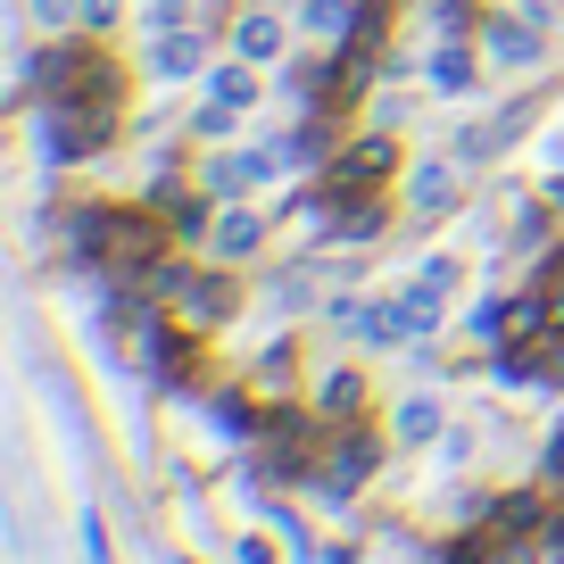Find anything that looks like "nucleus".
I'll return each instance as SVG.
<instances>
[{"label":"nucleus","mask_w":564,"mask_h":564,"mask_svg":"<svg viewBox=\"0 0 564 564\" xmlns=\"http://www.w3.org/2000/svg\"><path fill=\"white\" fill-rule=\"evenodd\" d=\"M208 249H216L225 265L258 258V249H265V216H258V208H241V199H232V208H216V232H208Z\"/></svg>","instance_id":"6"},{"label":"nucleus","mask_w":564,"mask_h":564,"mask_svg":"<svg viewBox=\"0 0 564 564\" xmlns=\"http://www.w3.org/2000/svg\"><path fill=\"white\" fill-rule=\"evenodd\" d=\"M183 18H192V0H150L141 25H150V34H183Z\"/></svg>","instance_id":"22"},{"label":"nucleus","mask_w":564,"mask_h":564,"mask_svg":"<svg viewBox=\"0 0 564 564\" xmlns=\"http://www.w3.org/2000/svg\"><path fill=\"white\" fill-rule=\"evenodd\" d=\"M373 465H382V441H373V432H357V423H340V441L324 448V465H316V481H307V498H324V507H349V498L366 490Z\"/></svg>","instance_id":"2"},{"label":"nucleus","mask_w":564,"mask_h":564,"mask_svg":"<svg viewBox=\"0 0 564 564\" xmlns=\"http://www.w3.org/2000/svg\"><path fill=\"white\" fill-rule=\"evenodd\" d=\"M390 432H399L406 448L441 441V399H399V415H390Z\"/></svg>","instance_id":"17"},{"label":"nucleus","mask_w":564,"mask_h":564,"mask_svg":"<svg viewBox=\"0 0 564 564\" xmlns=\"http://www.w3.org/2000/svg\"><path fill=\"white\" fill-rule=\"evenodd\" d=\"M291 357H300L291 340H265L258 366H249V382H258V390H282V382H291Z\"/></svg>","instance_id":"19"},{"label":"nucleus","mask_w":564,"mask_h":564,"mask_svg":"<svg viewBox=\"0 0 564 564\" xmlns=\"http://www.w3.org/2000/svg\"><path fill=\"white\" fill-rule=\"evenodd\" d=\"M333 432L340 423H316V415H300V406H274L265 415V432H258V465H265V481H316V448H333Z\"/></svg>","instance_id":"1"},{"label":"nucleus","mask_w":564,"mask_h":564,"mask_svg":"<svg viewBox=\"0 0 564 564\" xmlns=\"http://www.w3.org/2000/svg\"><path fill=\"white\" fill-rule=\"evenodd\" d=\"M490 58H498V67H540V18L490 25Z\"/></svg>","instance_id":"14"},{"label":"nucleus","mask_w":564,"mask_h":564,"mask_svg":"<svg viewBox=\"0 0 564 564\" xmlns=\"http://www.w3.org/2000/svg\"><path fill=\"white\" fill-rule=\"evenodd\" d=\"M159 75H199L208 67V34H159V58H150Z\"/></svg>","instance_id":"16"},{"label":"nucleus","mask_w":564,"mask_h":564,"mask_svg":"<svg viewBox=\"0 0 564 564\" xmlns=\"http://www.w3.org/2000/svg\"><path fill=\"white\" fill-rule=\"evenodd\" d=\"M423 282H432V291H457L465 265H457V258H423Z\"/></svg>","instance_id":"24"},{"label":"nucleus","mask_w":564,"mask_h":564,"mask_svg":"<svg viewBox=\"0 0 564 564\" xmlns=\"http://www.w3.org/2000/svg\"><path fill=\"white\" fill-rule=\"evenodd\" d=\"M282 42H291V34H282V18H265V9H249V18L232 25V58H258V67H274Z\"/></svg>","instance_id":"9"},{"label":"nucleus","mask_w":564,"mask_h":564,"mask_svg":"<svg viewBox=\"0 0 564 564\" xmlns=\"http://www.w3.org/2000/svg\"><path fill=\"white\" fill-rule=\"evenodd\" d=\"M523 124H531V100H507L490 124H474V133L457 141V166H481V159H498V150H507V141L523 133Z\"/></svg>","instance_id":"7"},{"label":"nucleus","mask_w":564,"mask_h":564,"mask_svg":"<svg viewBox=\"0 0 564 564\" xmlns=\"http://www.w3.org/2000/svg\"><path fill=\"white\" fill-rule=\"evenodd\" d=\"M34 18H42V25H58V34H67V18H84V0H34Z\"/></svg>","instance_id":"25"},{"label":"nucleus","mask_w":564,"mask_h":564,"mask_svg":"<svg viewBox=\"0 0 564 564\" xmlns=\"http://www.w3.org/2000/svg\"><path fill=\"white\" fill-rule=\"evenodd\" d=\"M208 423L225 432V441H258V432H265V415H258V399H249V390H216V399H208Z\"/></svg>","instance_id":"10"},{"label":"nucleus","mask_w":564,"mask_h":564,"mask_svg":"<svg viewBox=\"0 0 564 564\" xmlns=\"http://www.w3.org/2000/svg\"><path fill=\"white\" fill-rule=\"evenodd\" d=\"M75 540H84V564H117V556H108V523L91 507H84V523H75Z\"/></svg>","instance_id":"21"},{"label":"nucleus","mask_w":564,"mask_h":564,"mask_svg":"<svg viewBox=\"0 0 564 564\" xmlns=\"http://www.w3.org/2000/svg\"><path fill=\"white\" fill-rule=\"evenodd\" d=\"M540 514H547L540 490H507V498L490 507V540H523V531H540Z\"/></svg>","instance_id":"12"},{"label":"nucleus","mask_w":564,"mask_h":564,"mask_svg":"<svg viewBox=\"0 0 564 564\" xmlns=\"http://www.w3.org/2000/svg\"><path fill=\"white\" fill-rule=\"evenodd\" d=\"M166 564H192V556H166Z\"/></svg>","instance_id":"31"},{"label":"nucleus","mask_w":564,"mask_h":564,"mask_svg":"<svg viewBox=\"0 0 564 564\" xmlns=\"http://www.w3.org/2000/svg\"><path fill=\"white\" fill-rule=\"evenodd\" d=\"M117 18H124V0H84V25H91V34H108Z\"/></svg>","instance_id":"27"},{"label":"nucleus","mask_w":564,"mask_h":564,"mask_svg":"<svg viewBox=\"0 0 564 564\" xmlns=\"http://www.w3.org/2000/svg\"><path fill=\"white\" fill-rule=\"evenodd\" d=\"M441 564H490V540H448Z\"/></svg>","instance_id":"26"},{"label":"nucleus","mask_w":564,"mask_h":564,"mask_svg":"<svg viewBox=\"0 0 564 564\" xmlns=\"http://www.w3.org/2000/svg\"><path fill=\"white\" fill-rule=\"evenodd\" d=\"M423 75H432V91H448V100H465V91L481 84V67H474V51H465V34H448L441 51L423 58Z\"/></svg>","instance_id":"8"},{"label":"nucleus","mask_w":564,"mask_h":564,"mask_svg":"<svg viewBox=\"0 0 564 564\" xmlns=\"http://www.w3.org/2000/svg\"><path fill=\"white\" fill-rule=\"evenodd\" d=\"M357 18H366L357 0H307V9H300V34H316V42H349V34H357Z\"/></svg>","instance_id":"13"},{"label":"nucleus","mask_w":564,"mask_h":564,"mask_svg":"<svg viewBox=\"0 0 564 564\" xmlns=\"http://www.w3.org/2000/svg\"><path fill=\"white\" fill-rule=\"evenodd\" d=\"M199 183H208L216 199H232V192H249V166H241V150H225V159H208L199 166Z\"/></svg>","instance_id":"20"},{"label":"nucleus","mask_w":564,"mask_h":564,"mask_svg":"<svg viewBox=\"0 0 564 564\" xmlns=\"http://www.w3.org/2000/svg\"><path fill=\"white\" fill-rule=\"evenodd\" d=\"M316 564H357V547H340V540H324V547H316Z\"/></svg>","instance_id":"30"},{"label":"nucleus","mask_w":564,"mask_h":564,"mask_svg":"<svg viewBox=\"0 0 564 564\" xmlns=\"http://www.w3.org/2000/svg\"><path fill=\"white\" fill-rule=\"evenodd\" d=\"M432 18H441V34H474V0H432Z\"/></svg>","instance_id":"23"},{"label":"nucleus","mask_w":564,"mask_h":564,"mask_svg":"<svg viewBox=\"0 0 564 564\" xmlns=\"http://www.w3.org/2000/svg\"><path fill=\"white\" fill-rule=\"evenodd\" d=\"M208 100L258 108V100H265V91H258V58H232V67H216V75H208Z\"/></svg>","instance_id":"15"},{"label":"nucleus","mask_w":564,"mask_h":564,"mask_svg":"<svg viewBox=\"0 0 564 564\" xmlns=\"http://www.w3.org/2000/svg\"><path fill=\"white\" fill-rule=\"evenodd\" d=\"M390 175H399V141L366 133V141H349V150L324 166V199H366V192H382Z\"/></svg>","instance_id":"3"},{"label":"nucleus","mask_w":564,"mask_h":564,"mask_svg":"<svg viewBox=\"0 0 564 564\" xmlns=\"http://www.w3.org/2000/svg\"><path fill=\"white\" fill-rule=\"evenodd\" d=\"M382 216H390V208H382V192H366V199H333V241H349V249H357V241H373V232H382Z\"/></svg>","instance_id":"11"},{"label":"nucleus","mask_w":564,"mask_h":564,"mask_svg":"<svg viewBox=\"0 0 564 564\" xmlns=\"http://www.w3.org/2000/svg\"><path fill=\"white\" fill-rule=\"evenodd\" d=\"M457 175H465L457 159H423L415 175H406V208H415L423 225H432V216H448V208H457Z\"/></svg>","instance_id":"5"},{"label":"nucleus","mask_w":564,"mask_h":564,"mask_svg":"<svg viewBox=\"0 0 564 564\" xmlns=\"http://www.w3.org/2000/svg\"><path fill=\"white\" fill-rule=\"evenodd\" d=\"M232 564H274V547H265V540H258V531H249V540H241V547H232Z\"/></svg>","instance_id":"29"},{"label":"nucleus","mask_w":564,"mask_h":564,"mask_svg":"<svg viewBox=\"0 0 564 564\" xmlns=\"http://www.w3.org/2000/svg\"><path fill=\"white\" fill-rule=\"evenodd\" d=\"M441 307H448V291H432V282H406L399 300H390V333H399V349H415V340H432L441 333Z\"/></svg>","instance_id":"4"},{"label":"nucleus","mask_w":564,"mask_h":564,"mask_svg":"<svg viewBox=\"0 0 564 564\" xmlns=\"http://www.w3.org/2000/svg\"><path fill=\"white\" fill-rule=\"evenodd\" d=\"M316 406H324V415H366V373H349V366L324 373V382H316Z\"/></svg>","instance_id":"18"},{"label":"nucleus","mask_w":564,"mask_h":564,"mask_svg":"<svg viewBox=\"0 0 564 564\" xmlns=\"http://www.w3.org/2000/svg\"><path fill=\"white\" fill-rule=\"evenodd\" d=\"M540 481H564V423H556V441H547V457H540Z\"/></svg>","instance_id":"28"}]
</instances>
